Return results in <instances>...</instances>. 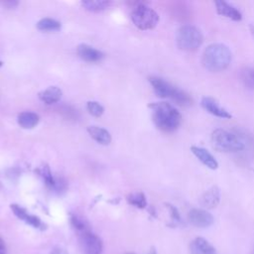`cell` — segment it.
I'll use <instances>...</instances> for the list:
<instances>
[{
  "mask_svg": "<svg viewBox=\"0 0 254 254\" xmlns=\"http://www.w3.org/2000/svg\"><path fill=\"white\" fill-rule=\"evenodd\" d=\"M152 110V119L158 129L163 132H174L182 123L180 111L168 102H153L149 105Z\"/></svg>",
  "mask_w": 254,
  "mask_h": 254,
  "instance_id": "obj_1",
  "label": "cell"
},
{
  "mask_svg": "<svg viewBox=\"0 0 254 254\" xmlns=\"http://www.w3.org/2000/svg\"><path fill=\"white\" fill-rule=\"evenodd\" d=\"M232 59L230 49L221 43L208 45L201 57V63L205 69L211 72H219L226 69Z\"/></svg>",
  "mask_w": 254,
  "mask_h": 254,
  "instance_id": "obj_2",
  "label": "cell"
},
{
  "mask_svg": "<svg viewBox=\"0 0 254 254\" xmlns=\"http://www.w3.org/2000/svg\"><path fill=\"white\" fill-rule=\"evenodd\" d=\"M149 81L159 97L170 98L182 106H190L192 104V98L190 94L166 79L159 76H151L149 77Z\"/></svg>",
  "mask_w": 254,
  "mask_h": 254,
  "instance_id": "obj_3",
  "label": "cell"
},
{
  "mask_svg": "<svg viewBox=\"0 0 254 254\" xmlns=\"http://www.w3.org/2000/svg\"><path fill=\"white\" fill-rule=\"evenodd\" d=\"M211 143L216 150L225 153H235L245 149V143L239 136L224 129L212 131Z\"/></svg>",
  "mask_w": 254,
  "mask_h": 254,
  "instance_id": "obj_4",
  "label": "cell"
},
{
  "mask_svg": "<svg viewBox=\"0 0 254 254\" xmlns=\"http://www.w3.org/2000/svg\"><path fill=\"white\" fill-rule=\"evenodd\" d=\"M176 42L180 50L192 52L201 46L203 42V36L200 30L195 26L187 24L181 26L178 29L176 34Z\"/></svg>",
  "mask_w": 254,
  "mask_h": 254,
  "instance_id": "obj_5",
  "label": "cell"
},
{
  "mask_svg": "<svg viewBox=\"0 0 254 254\" xmlns=\"http://www.w3.org/2000/svg\"><path fill=\"white\" fill-rule=\"evenodd\" d=\"M131 20L140 30H152L159 22V15L149 6L139 4L133 9L131 13Z\"/></svg>",
  "mask_w": 254,
  "mask_h": 254,
  "instance_id": "obj_6",
  "label": "cell"
},
{
  "mask_svg": "<svg viewBox=\"0 0 254 254\" xmlns=\"http://www.w3.org/2000/svg\"><path fill=\"white\" fill-rule=\"evenodd\" d=\"M80 244L83 254H101L102 242L101 239L92 233L89 229L83 230L80 233Z\"/></svg>",
  "mask_w": 254,
  "mask_h": 254,
  "instance_id": "obj_7",
  "label": "cell"
},
{
  "mask_svg": "<svg viewBox=\"0 0 254 254\" xmlns=\"http://www.w3.org/2000/svg\"><path fill=\"white\" fill-rule=\"evenodd\" d=\"M188 220L193 226L205 228L213 223V216L210 212L201 208H192L188 212Z\"/></svg>",
  "mask_w": 254,
  "mask_h": 254,
  "instance_id": "obj_8",
  "label": "cell"
},
{
  "mask_svg": "<svg viewBox=\"0 0 254 254\" xmlns=\"http://www.w3.org/2000/svg\"><path fill=\"white\" fill-rule=\"evenodd\" d=\"M200 104L205 111H207L213 116H216L222 119H229L232 117V115L225 108L221 107L219 103L212 97H209V96L202 97L200 100Z\"/></svg>",
  "mask_w": 254,
  "mask_h": 254,
  "instance_id": "obj_9",
  "label": "cell"
},
{
  "mask_svg": "<svg viewBox=\"0 0 254 254\" xmlns=\"http://www.w3.org/2000/svg\"><path fill=\"white\" fill-rule=\"evenodd\" d=\"M190 151L198 159V161L201 164H203L205 167H207L208 169L216 170L218 168V163H217L216 159L206 149H204L202 147L191 146Z\"/></svg>",
  "mask_w": 254,
  "mask_h": 254,
  "instance_id": "obj_10",
  "label": "cell"
},
{
  "mask_svg": "<svg viewBox=\"0 0 254 254\" xmlns=\"http://www.w3.org/2000/svg\"><path fill=\"white\" fill-rule=\"evenodd\" d=\"M13 213L20 219L24 220L26 223L32 225L33 227L35 228H40V229H43L44 228V223L41 221V219L36 216V215H33V214H30L27 212V210L18 205V204H11L10 205Z\"/></svg>",
  "mask_w": 254,
  "mask_h": 254,
  "instance_id": "obj_11",
  "label": "cell"
},
{
  "mask_svg": "<svg viewBox=\"0 0 254 254\" xmlns=\"http://www.w3.org/2000/svg\"><path fill=\"white\" fill-rule=\"evenodd\" d=\"M219 201H220V191L216 186H213L207 190H205L199 198L200 205L207 209L216 207Z\"/></svg>",
  "mask_w": 254,
  "mask_h": 254,
  "instance_id": "obj_12",
  "label": "cell"
},
{
  "mask_svg": "<svg viewBox=\"0 0 254 254\" xmlns=\"http://www.w3.org/2000/svg\"><path fill=\"white\" fill-rule=\"evenodd\" d=\"M215 9L217 14L228 18L233 21H241L242 14L238 9H236L233 5L225 2V1H215Z\"/></svg>",
  "mask_w": 254,
  "mask_h": 254,
  "instance_id": "obj_13",
  "label": "cell"
},
{
  "mask_svg": "<svg viewBox=\"0 0 254 254\" xmlns=\"http://www.w3.org/2000/svg\"><path fill=\"white\" fill-rule=\"evenodd\" d=\"M190 254H216L215 248L204 238L196 237L190 244Z\"/></svg>",
  "mask_w": 254,
  "mask_h": 254,
  "instance_id": "obj_14",
  "label": "cell"
},
{
  "mask_svg": "<svg viewBox=\"0 0 254 254\" xmlns=\"http://www.w3.org/2000/svg\"><path fill=\"white\" fill-rule=\"evenodd\" d=\"M76 53L80 59H82L85 62H89V63L98 62L103 57V54L100 51H98L86 44H80L76 49Z\"/></svg>",
  "mask_w": 254,
  "mask_h": 254,
  "instance_id": "obj_15",
  "label": "cell"
},
{
  "mask_svg": "<svg viewBox=\"0 0 254 254\" xmlns=\"http://www.w3.org/2000/svg\"><path fill=\"white\" fill-rule=\"evenodd\" d=\"M62 95L63 92L61 88L58 86H49L48 88L40 91L38 94L40 100H42L44 103L48 105L57 103L61 99Z\"/></svg>",
  "mask_w": 254,
  "mask_h": 254,
  "instance_id": "obj_16",
  "label": "cell"
},
{
  "mask_svg": "<svg viewBox=\"0 0 254 254\" xmlns=\"http://www.w3.org/2000/svg\"><path fill=\"white\" fill-rule=\"evenodd\" d=\"M87 132L94 141L101 145H108L111 142V135L104 128L98 126H88Z\"/></svg>",
  "mask_w": 254,
  "mask_h": 254,
  "instance_id": "obj_17",
  "label": "cell"
},
{
  "mask_svg": "<svg viewBox=\"0 0 254 254\" xmlns=\"http://www.w3.org/2000/svg\"><path fill=\"white\" fill-rule=\"evenodd\" d=\"M18 124L24 129H33L40 121V117L37 113L31 111H24L18 115Z\"/></svg>",
  "mask_w": 254,
  "mask_h": 254,
  "instance_id": "obj_18",
  "label": "cell"
},
{
  "mask_svg": "<svg viewBox=\"0 0 254 254\" xmlns=\"http://www.w3.org/2000/svg\"><path fill=\"white\" fill-rule=\"evenodd\" d=\"M80 4L87 11L100 12L105 10L110 5V2L106 0H85L81 1Z\"/></svg>",
  "mask_w": 254,
  "mask_h": 254,
  "instance_id": "obj_19",
  "label": "cell"
},
{
  "mask_svg": "<svg viewBox=\"0 0 254 254\" xmlns=\"http://www.w3.org/2000/svg\"><path fill=\"white\" fill-rule=\"evenodd\" d=\"M239 77L241 82L248 89L254 90V67L246 66L240 70Z\"/></svg>",
  "mask_w": 254,
  "mask_h": 254,
  "instance_id": "obj_20",
  "label": "cell"
},
{
  "mask_svg": "<svg viewBox=\"0 0 254 254\" xmlns=\"http://www.w3.org/2000/svg\"><path fill=\"white\" fill-rule=\"evenodd\" d=\"M37 28L41 31H58L61 29V23L55 19L43 18L37 23Z\"/></svg>",
  "mask_w": 254,
  "mask_h": 254,
  "instance_id": "obj_21",
  "label": "cell"
},
{
  "mask_svg": "<svg viewBox=\"0 0 254 254\" xmlns=\"http://www.w3.org/2000/svg\"><path fill=\"white\" fill-rule=\"evenodd\" d=\"M127 200L130 204H132L138 208H145L147 206V199H146L145 194L142 191L130 193L127 196Z\"/></svg>",
  "mask_w": 254,
  "mask_h": 254,
  "instance_id": "obj_22",
  "label": "cell"
},
{
  "mask_svg": "<svg viewBox=\"0 0 254 254\" xmlns=\"http://www.w3.org/2000/svg\"><path fill=\"white\" fill-rule=\"evenodd\" d=\"M39 174L41 175V177L43 178V180L45 181V184L50 187L51 189H54L56 186V180L54 179V177L52 176V173L50 171V168L45 165L43 167L40 168L39 170Z\"/></svg>",
  "mask_w": 254,
  "mask_h": 254,
  "instance_id": "obj_23",
  "label": "cell"
},
{
  "mask_svg": "<svg viewBox=\"0 0 254 254\" xmlns=\"http://www.w3.org/2000/svg\"><path fill=\"white\" fill-rule=\"evenodd\" d=\"M86 108H87L88 112L95 117H100L104 112L103 106L97 101H88Z\"/></svg>",
  "mask_w": 254,
  "mask_h": 254,
  "instance_id": "obj_24",
  "label": "cell"
},
{
  "mask_svg": "<svg viewBox=\"0 0 254 254\" xmlns=\"http://www.w3.org/2000/svg\"><path fill=\"white\" fill-rule=\"evenodd\" d=\"M70 221H71L72 226H73L76 230H78V231H80V232L83 231V230L88 229L87 226H86V224H85V222H84L82 219H80L79 217L75 216V215H72V216L70 217Z\"/></svg>",
  "mask_w": 254,
  "mask_h": 254,
  "instance_id": "obj_25",
  "label": "cell"
},
{
  "mask_svg": "<svg viewBox=\"0 0 254 254\" xmlns=\"http://www.w3.org/2000/svg\"><path fill=\"white\" fill-rule=\"evenodd\" d=\"M165 205H166V207H167L168 210H169V213H170V216H171L172 220H173L175 223L181 222V215H180L178 209H177L174 205H172V204H170V203H166Z\"/></svg>",
  "mask_w": 254,
  "mask_h": 254,
  "instance_id": "obj_26",
  "label": "cell"
},
{
  "mask_svg": "<svg viewBox=\"0 0 254 254\" xmlns=\"http://www.w3.org/2000/svg\"><path fill=\"white\" fill-rule=\"evenodd\" d=\"M50 254H68L64 249L61 248V247H55L51 252Z\"/></svg>",
  "mask_w": 254,
  "mask_h": 254,
  "instance_id": "obj_27",
  "label": "cell"
},
{
  "mask_svg": "<svg viewBox=\"0 0 254 254\" xmlns=\"http://www.w3.org/2000/svg\"><path fill=\"white\" fill-rule=\"evenodd\" d=\"M5 245H4V241L2 240V238L0 237V252H2V250H4Z\"/></svg>",
  "mask_w": 254,
  "mask_h": 254,
  "instance_id": "obj_28",
  "label": "cell"
},
{
  "mask_svg": "<svg viewBox=\"0 0 254 254\" xmlns=\"http://www.w3.org/2000/svg\"><path fill=\"white\" fill-rule=\"evenodd\" d=\"M249 30H250V33H251V35L254 37V25H250V27H249Z\"/></svg>",
  "mask_w": 254,
  "mask_h": 254,
  "instance_id": "obj_29",
  "label": "cell"
},
{
  "mask_svg": "<svg viewBox=\"0 0 254 254\" xmlns=\"http://www.w3.org/2000/svg\"><path fill=\"white\" fill-rule=\"evenodd\" d=\"M148 254H157L156 253V250H155V248H152L149 252H148Z\"/></svg>",
  "mask_w": 254,
  "mask_h": 254,
  "instance_id": "obj_30",
  "label": "cell"
},
{
  "mask_svg": "<svg viewBox=\"0 0 254 254\" xmlns=\"http://www.w3.org/2000/svg\"><path fill=\"white\" fill-rule=\"evenodd\" d=\"M2 65H3V63L0 61V66H2Z\"/></svg>",
  "mask_w": 254,
  "mask_h": 254,
  "instance_id": "obj_31",
  "label": "cell"
},
{
  "mask_svg": "<svg viewBox=\"0 0 254 254\" xmlns=\"http://www.w3.org/2000/svg\"><path fill=\"white\" fill-rule=\"evenodd\" d=\"M126 254H134V253H130V252H129V253H126Z\"/></svg>",
  "mask_w": 254,
  "mask_h": 254,
  "instance_id": "obj_32",
  "label": "cell"
},
{
  "mask_svg": "<svg viewBox=\"0 0 254 254\" xmlns=\"http://www.w3.org/2000/svg\"><path fill=\"white\" fill-rule=\"evenodd\" d=\"M0 254H4V253H3V252H0Z\"/></svg>",
  "mask_w": 254,
  "mask_h": 254,
  "instance_id": "obj_33",
  "label": "cell"
},
{
  "mask_svg": "<svg viewBox=\"0 0 254 254\" xmlns=\"http://www.w3.org/2000/svg\"><path fill=\"white\" fill-rule=\"evenodd\" d=\"M253 254H254V249H253Z\"/></svg>",
  "mask_w": 254,
  "mask_h": 254,
  "instance_id": "obj_34",
  "label": "cell"
}]
</instances>
